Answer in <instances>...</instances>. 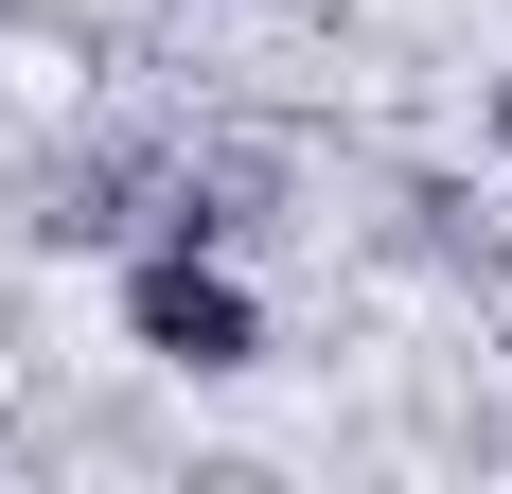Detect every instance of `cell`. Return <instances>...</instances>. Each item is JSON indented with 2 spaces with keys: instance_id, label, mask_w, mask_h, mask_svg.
I'll return each instance as SVG.
<instances>
[{
  "instance_id": "6da1fadb",
  "label": "cell",
  "mask_w": 512,
  "mask_h": 494,
  "mask_svg": "<svg viewBox=\"0 0 512 494\" xmlns=\"http://www.w3.org/2000/svg\"><path fill=\"white\" fill-rule=\"evenodd\" d=\"M124 353H142V371H195V389L265 371V300H248V265H230L212 230H142V247H124Z\"/></svg>"
},
{
  "instance_id": "7a4b0ae2",
  "label": "cell",
  "mask_w": 512,
  "mask_h": 494,
  "mask_svg": "<svg viewBox=\"0 0 512 494\" xmlns=\"http://www.w3.org/2000/svg\"><path fill=\"white\" fill-rule=\"evenodd\" d=\"M495 159H512V89H495Z\"/></svg>"
}]
</instances>
